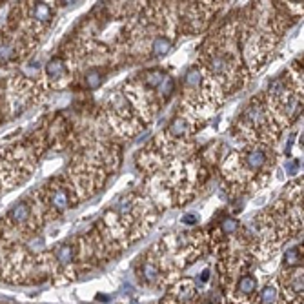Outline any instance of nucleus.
Segmentation results:
<instances>
[{
  "label": "nucleus",
  "mask_w": 304,
  "mask_h": 304,
  "mask_svg": "<svg viewBox=\"0 0 304 304\" xmlns=\"http://www.w3.org/2000/svg\"><path fill=\"white\" fill-rule=\"evenodd\" d=\"M69 66L62 58H51L46 64V88H60L69 81Z\"/></svg>",
  "instance_id": "obj_1"
},
{
  "label": "nucleus",
  "mask_w": 304,
  "mask_h": 304,
  "mask_svg": "<svg viewBox=\"0 0 304 304\" xmlns=\"http://www.w3.org/2000/svg\"><path fill=\"white\" fill-rule=\"evenodd\" d=\"M197 286L191 282V280H181V282H177L173 284L171 288V300H175L177 304H190L197 299Z\"/></svg>",
  "instance_id": "obj_2"
},
{
  "label": "nucleus",
  "mask_w": 304,
  "mask_h": 304,
  "mask_svg": "<svg viewBox=\"0 0 304 304\" xmlns=\"http://www.w3.org/2000/svg\"><path fill=\"white\" fill-rule=\"evenodd\" d=\"M171 48V40L170 37H166V35H157V37L153 38L151 42V51L155 57H164L168 51H170Z\"/></svg>",
  "instance_id": "obj_3"
},
{
  "label": "nucleus",
  "mask_w": 304,
  "mask_h": 304,
  "mask_svg": "<svg viewBox=\"0 0 304 304\" xmlns=\"http://www.w3.org/2000/svg\"><path fill=\"white\" fill-rule=\"evenodd\" d=\"M302 266V250L299 246L288 250L284 255V268H299Z\"/></svg>",
  "instance_id": "obj_4"
},
{
  "label": "nucleus",
  "mask_w": 304,
  "mask_h": 304,
  "mask_svg": "<svg viewBox=\"0 0 304 304\" xmlns=\"http://www.w3.org/2000/svg\"><path fill=\"white\" fill-rule=\"evenodd\" d=\"M84 82H86V86H88L90 90H97V88L102 84V75H100L97 69H91V71L86 73Z\"/></svg>",
  "instance_id": "obj_5"
},
{
  "label": "nucleus",
  "mask_w": 304,
  "mask_h": 304,
  "mask_svg": "<svg viewBox=\"0 0 304 304\" xmlns=\"http://www.w3.org/2000/svg\"><path fill=\"white\" fill-rule=\"evenodd\" d=\"M182 222H184L186 226H193V224L199 222V217L195 213H186L184 217H182Z\"/></svg>",
  "instance_id": "obj_6"
},
{
  "label": "nucleus",
  "mask_w": 304,
  "mask_h": 304,
  "mask_svg": "<svg viewBox=\"0 0 304 304\" xmlns=\"http://www.w3.org/2000/svg\"><path fill=\"white\" fill-rule=\"evenodd\" d=\"M297 170H299V164H297V162H288V168H286V171H288L290 175H295V173H297Z\"/></svg>",
  "instance_id": "obj_7"
},
{
  "label": "nucleus",
  "mask_w": 304,
  "mask_h": 304,
  "mask_svg": "<svg viewBox=\"0 0 304 304\" xmlns=\"http://www.w3.org/2000/svg\"><path fill=\"white\" fill-rule=\"evenodd\" d=\"M208 277H209V270H204L202 273H200V282H202V284L208 282Z\"/></svg>",
  "instance_id": "obj_8"
},
{
  "label": "nucleus",
  "mask_w": 304,
  "mask_h": 304,
  "mask_svg": "<svg viewBox=\"0 0 304 304\" xmlns=\"http://www.w3.org/2000/svg\"><path fill=\"white\" fill-rule=\"evenodd\" d=\"M232 304H233V302H232Z\"/></svg>",
  "instance_id": "obj_9"
}]
</instances>
